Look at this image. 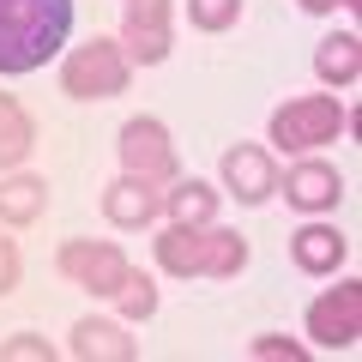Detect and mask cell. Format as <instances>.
<instances>
[{
	"instance_id": "obj_1",
	"label": "cell",
	"mask_w": 362,
	"mask_h": 362,
	"mask_svg": "<svg viewBox=\"0 0 362 362\" xmlns=\"http://www.w3.org/2000/svg\"><path fill=\"white\" fill-rule=\"evenodd\" d=\"M73 0H0V78H25L66 49Z\"/></svg>"
},
{
	"instance_id": "obj_2",
	"label": "cell",
	"mask_w": 362,
	"mask_h": 362,
	"mask_svg": "<svg viewBox=\"0 0 362 362\" xmlns=\"http://www.w3.org/2000/svg\"><path fill=\"white\" fill-rule=\"evenodd\" d=\"M157 266L169 278H235L247 266V242L235 230H218V223H169L157 235Z\"/></svg>"
},
{
	"instance_id": "obj_3",
	"label": "cell",
	"mask_w": 362,
	"mask_h": 362,
	"mask_svg": "<svg viewBox=\"0 0 362 362\" xmlns=\"http://www.w3.org/2000/svg\"><path fill=\"white\" fill-rule=\"evenodd\" d=\"M127 73H133V61L121 54L115 37H90L85 49H73L61 61V90L78 97V103H103V97L127 90Z\"/></svg>"
},
{
	"instance_id": "obj_4",
	"label": "cell",
	"mask_w": 362,
	"mask_h": 362,
	"mask_svg": "<svg viewBox=\"0 0 362 362\" xmlns=\"http://www.w3.org/2000/svg\"><path fill=\"white\" fill-rule=\"evenodd\" d=\"M272 145L278 151H314V145H332L338 133H350V109L338 97H290L278 115H272Z\"/></svg>"
},
{
	"instance_id": "obj_5",
	"label": "cell",
	"mask_w": 362,
	"mask_h": 362,
	"mask_svg": "<svg viewBox=\"0 0 362 362\" xmlns=\"http://www.w3.org/2000/svg\"><path fill=\"white\" fill-rule=\"evenodd\" d=\"M121 175H139V181H151V187H169V181L181 175V157H175L169 127L157 115H133L127 127H121Z\"/></svg>"
},
{
	"instance_id": "obj_6",
	"label": "cell",
	"mask_w": 362,
	"mask_h": 362,
	"mask_svg": "<svg viewBox=\"0 0 362 362\" xmlns=\"http://www.w3.org/2000/svg\"><path fill=\"white\" fill-rule=\"evenodd\" d=\"M54 266H61V278H73V284L90 290V296H115L121 278L133 272L127 254H121L115 242H61Z\"/></svg>"
},
{
	"instance_id": "obj_7",
	"label": "cell",
	"mask_w": 362,
	"mask_h": 362,
	"mask_svg": "<svg viewBox=\"0 0 362 362\" xmlns=\"http://www.w3.org/2000/svg\"><path fill=\"white\" fill-rule=\"evenodd\" d=\"M308 338L320 350H350L362 338V284L356 278H344L338 290H326L308 308Z\"/></svg>"
},
{
	"instance_id": "obj_8",
	"label": "cell",
	"mask_w": 362,
	"mask_h": 362,
	"mask_svg": "<svg viewBox=\"0 0 362 362\" xmlns=\"http://www.w3.org/2000/svg\"><path fill=\"white\" fill-rule=\"evenodd\" d=\"M121 54L139 66L169 61V0H127V18H121Z\"/></svg>"
},
{
	"instance_id": "obj_9",
	"label": "cell",
	"mask_w": 362,
	"mask_h": 362,
	"mask_svg": "<svg viewBox=\"0 0 362 362\" xmlns=\"http://www.w3.org/2000/svg\"><path fill=\"white\" fill-rule=\"evenodd\" d=\"M223 187H230V199H242V206H266L272 194H278V169H272V151L266 145H230L223 151Z\"/></svg>"
},
{
	"instance_id": "obj_10",
	"label": "cell",
	"mask_w": 362,
	"mask_h": 362,
	"mask_svg": "<svg viewBox=\"0 0 362 362\" xmlns=\"http://www.w3.org/2000/svg\"><path fill=\"white\" fill-rule=\"evenodd\" d=\"M157 211H163V194H157L151 181H139V175H121V181L103 187V218L115 223V230H145Z\"/></svg>"
},
{
	"instance_id": "obj_11",
	"label": "cell",
	"mask_w": 362,
	"mask_h": 362,
	"mask_svg": "<svg viewBox=\"0 0 362 362\" xmlns=\"http://www.w3.org/2000/svg\"><path fill=\"white\" fill-rule=\"evenodd\" d=\"M338 194H344V175H338L332 163H320V157H308V163H296L284 175V199L296 211H332Z\"/></svg>"
},
{
	"instance_id": "obj_12",
	"label": "cell",
	"mask_w": 362,
	"mask_h": 362,
	"mask_svg": "<svg viewBox=\"0 0 362 362\" xmlns=\"http://www.w3.org/2000/svg\"><path fill=\"white\" fill-rule=\"evenodd\" d=\"M290 259H296L308 278H332V272L350 259V242L332 230V223H302V230L290 235Z\"/></svg>"
},
{
	"instance_id": "obj_13",
	"label": "cell",
	"mask_w": 362,
	"mask_h": 362,
	"mask_svg": "<svg viewBox=\"0 0 362 362\" xmlns=\"http://www.w3.org/2000/svg\"><path fill=\"white\" fill-rule=\"evenodd\" d=\"M73 356L78 362H133L139 344H133L127 326H115V320H78L73 326Z\"/></svg>"
},
{
	"instance_id": "obj_14",
	"label": "cell",
	"mask_w": 362,
	"mask_h": 362,
	"mask_svg": "<svg viewBox=\"0 0 362 362\" xmlns=\"http://www.w3.org/2000/svg\"><path fill=\"white\" fill-rule=\"evenodd\" d=\"M218 187H211V181H199V175H175L169 181V194H163V211L175 223H187V230H194V223H211L218 218Z\"/></svg>"
},
{
	"instance_id": "obj_15",
	"label": "cell",
	"mask_w": 362,
	"mask_h": 362,
	"mask_svg": "<svg viewBox=\"0 0 362 362\" xmlns=\"http://www.w3.org/2000/svg\"><path fill=\"white\" fill-rule=\"evenodd\" d=\"M49 206V181L42 175H0V223L18 230V223H37Z\"/></svg>"
},
{
	"instance_id": "obj_16",
	"label": "cell",
	"mask_w": 362,
	"mask_h": 362,
	"mask_svg": "<svg viewBox=\"0 0 362 362\" xmlns=\"http://www.w3.org/2000/svg\"><path fill=\"white\" fill-rule=\"evenodd\" d=\"M314 73H320L326 85H356V73H362V42H356V30L326 37L320 49H314Z\"/></svg>"
},
{
	"instance_id": "obj_17",
	"label": "cell",
	"mask_w": 362,
	"mask_h": 362,
	"mask_svg": "<svg viewBox=\"0 0 362 362\" xmlns=\"http://www.w3.org/2000/svg\"><path fill=\"white\" fill-rule=\"evenodd\" d=\"M30 151H37V127H30V115L13 103V97H0V169H18Z\"/></svg>"
},
{
	"instance_id": "obj_18",
	"label": "cell",
	"mask_w": 362,
	"mask_h": 362,
	"mask_svg": "<svg viewBox=\"0 0 362 362\" xmlns=\"http://www.w3.org/2000/svg\"><path fill=\"white\" fill-rule=\"evenodd\" d=\"M109 302H115L127 320H151V314H157V284L145 278V272H127V278H121V290H115Z\"/></svg>"
},
{
	"instance_id": "obj_19",
	"label": "cell",
	"mask_w": 362,
	"mask_h": 362,
	"mask_svg": "<svg viewBox=\"0 0 362 362\" xmlns=\"http://www.w3.org/2000/svg\"><path fill=\"white\" fill-rule=\"evenodd\" d=\"M187 18H194V30H230L235 18H242V0H187Z\"/></svg>"
},
{
	"instance_id": "obj_20",
	"label": "cell",
	"mask_w": 362,
	"mask_h": 362,
	"mask_svg": "<svg viewBox=\"0 0 362 362\" xmlns=\"http://www.w3.org/2000/svg\"><path fill=\"white\" fill-rule=\"evenodd\" d=\"M0 362H54V344L37 332H18V338H0Z\"/></svg>"
},
{
	"instance_id": "obj_21",
	"label": "cell",
	"mask_w": 362,
	"mask_h": 362,
	"mask_svg": "<svg viewBox=\"0 0 362 362\" xmlns=\"http://www.w3.org/2000/svg\"><path fill=\"white\" fill-rule=\"evenodd\" d=\"M247 356H254V362H302L308 350H302L296 338H278V332H266V338H254V344H247Z\"/></svg>"
},
{
	"instance_id": "obj_22",
	"label": "cell",
	"mask_w": 362,
	"mask_h": 362,
	"mask_svg": "<svg viewBox=\"0 0 362 362\" xmlns=\"http://www.w3.org/2000/svg\"><path fill=\"white\" fill-rule=\"evenodd\" d=\"M18 278H25V259H18V242H6L0 235V296H13Z\"/></svg>"
},
{
	"instance_id": "obj_23",
	"label": "cell",
	"mask_w": 362,
	"mask_h": 362,
	"mask_svg": "<svg viewBox=\"0 0 362 362\" xmlns=\"http://www.w3.org/2000/svg\"><path fill=\"white\" fill-rule=\"evenodd\" d=\"M332 6H356V0H302V13H332Z\"/></svg>"
}]
</instances>
